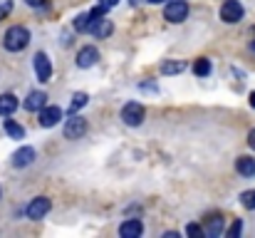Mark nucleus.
Instances as JSON below:
<instances>
[{
	"label": "nucleus",
	"instance_id": "nucleus-30",
	"mask_svg": "<svg viewBox=\"0 0 255 238\" xmlns=\"http://www.w3.org/2000/svg\"><path fill=\"white\" fill-rule=\"evenodd\" d=\"M251 47L255 50V27H253V42H251Z\"/></svg>",
	"mask_w": 255,
	"mask_h": 238
},
{
	"label": "nucleus",
	"instance_id": "nucleus-18",
	"mask_svg": "<svg viewBox=\"0 0 255 238\" xmlns=\"http://www.w3.org/2000/svg\"><path fill=\"white\" fill-rule=\"evenodd\" d=\"M92 22H94L92 12H82V15L75 17V30H77V32H89V30H92Z\"/></svg>",
	"mask_w": 255,
	"mask_h": 238
},
{
	"label": "nucleus",
	"instance_id": "nucleus-7",
	"mask_svg": "<svg viewBox=\"0 0 255 238\" xmlns=\"http://www.w3.org/2000/svg\"><path fill=\"white\" fill-rule=\"evenodd\" d=\"M60 119H62V109H60V107H55V104H52V107H47V104H45V107L40 109V119H37V122H40V127L50 129V127H55Z\"/></svg>",
	"mask_w": 255,
	"mask_h": 238
},
{
	"label": "nucleus",
	"instance_id": "nucleus-28",
	"mask_svg": "<svg viewBox=\"0 0 255 238\" xmlns=\"http://www.w3.org/2000/svg\"><path fill=\"white\" fill-rule=\"evenodd\" d=\"M7 10H10V2H5V5H0V17H2V15H5Z\"/></svg>",
	"mask_w": 255,
	"mask_h": 238
},
{
	"label": "nucleus",
	"instance_id": "nucleus-6",
	"mask_svg": "<svg viewBox=\"0 0 255 238\" xmlns=\"http://www.w3.org/2000/svg\"><path fill=\"white\" fill-rule=\"evenodd\" d=\"M62 132H65V139H82V134L87 132V119L72 114V119H67Z\"/></svg>",
	"mask_w": 255,
	"mask_h": 238
},
{
	"label": "nucleus",
	"instance_id": "nucleus-15",
	"mask_svg": "<svg viewBox=\"0 0 255 238\" xmlns=\"http://www.w3.org/2000/svg\"><path fill=\"white\" fill-rule=\"evenodd\" d=\"M236 169H238V174H241V176L251 179V176H255V159L253 157H238Z\"/></svg>",
	"mask_w": 255,
	"mask_h": 238
},
{
	"label": "nucleus",
	"instance_id": "nucleus-23",
	"mask_svg": "<svg viewBox=\"0 0 255 238\" xmlns=\"http://www.w3.org/2000/svg\"><path fill=\"white\" fill-rule=\"evenodd\" d=\"M241 234H243V221L238 219V221L228 229V238H236V236H241Z\"/></svg>",
	"mask_w": 255,
	"mask_h": 238
},
{
	"label": "nucleus",
	"instance_id": "nucleus-5",
	"mask_svg": "<svg viewBox=\"0 0 255 238\" xmlns=\"http://www.w3.org/2000/svg\"><path fill=\"white\" fill-rule=\"evenodd\" d=\"M164 17L169 22H183L188 17V2L186 0H171L164 7Z\"/></svg>",
	"mask_w": 255,
	"mask_h": 238
},
{
	"label": "nucleus",
	"instance_id": "nucleus-8",
	"mask_svg": "<svg viewBox=\"0 0 255 238\" xmlns=\"http://www.w3.org/2000/svg\"><path fill=\"white\" fill-rule=\"evenodd\" d=\"M35 75L40 82H47L52 77V65H50V57L45 52H37L35 55Z\"/></svg>",
	"mask_w": 255,
	"mask_h": 238
},
{
	"label": "nucleus",
	"instance_id": "nucleus-17",
	"mask_svg": "<svg viewBox=\"0 0 255 238\" xmlns=\"http://www.w3.org/2000/svg\"><path fill=\"white\" fill-rule=\"evenodd\" d=\"M183 70H186V62H181V60H166V62H161V75H164V77L181 75Z\"/></svg>",
	"mask_w": 255,
	"mask_h": 238
},
{
	"label": "nucleus",
	"instance_id": "nucleus-27",
	"mask_svg": "<svg viewBox=\"0 0 255 238\" xmlns=\"http://www.w3.org/2000/svg\"><path fill=\"white\" fill-rule=\"evenodd\" d=\"M117 2H119V0H102V5H104V7H114Z\"/></svg>",
	"mask_w": 255,
	"mask_h": 238
},
{
	"label": "nucleus",
	"instance_id": "nucleus-29",
	"mask_svg": "<svg viewBox=\"0 0 255 238\" xmlns=\"http://www.w3.org/2000/svg\"><path fill=\"white\" fill-rule=\"evenodd\" d=\"M251 107L255 109V92H251Z\"/></svg>",
	"mask_w": 255,
	"mask_h": 238
},
{
	"label": "nucleus",
	"instance_id": "nucleus-3",
	"mask_svg": "<svg viewBox=\"0 0 255 238\" xmlns=\"http://www.w3.org/2000/svg\"><path fill=\"white\" fill-rule=\"evenodd\" d=\"M50 199L47 196H37V199H32L30 204H27V209H25V216L30 219V221H40V219H45L47 216V211H50Z\"/></svg>",
	"mask_w": 255,
	"mask_h": 238
},
{
	"label": "nucleus",
	"instance_id": "nucleus-20",
	"mask_svg": "<svg viewBox=\"0 0 255 238\" xmlns=\"http://www.w3.org/2000/svg\"><path fill=\"white\" fill-rule=\"evenodd\" d=\"M193 75H196V77H208V75H211V60H206V57L196 60V62H193Z\"/></svg>",
	"mask_w": 255,
	"mask_h": 238
},
{
	"label": "nucleus",
	"instance_id": "nucleus-19",
	"mask_svg": "<svg viewBox=\"0 0 255 238\" xmlns=\"http://www.w3.org/2000/svg\"><path fill=\"white\" fill-rule=\"evenodd\" d=\"M2 127H5V132L10 134V139H22V137H25V129H22L17 122H12V119H5Z\"/></svg>",
	"mask_w": 255,
	"mask_h": 238
},
{
	"label": "nucleus",
	"instance_id": "nucleus-11",
	"mask_svg": "<svg viewBox=\"0 0 255 238\" xmlns=\"http://www.w3.org/2000/svg\"><path fill=\"white\" fill-rule=\"evenodd\" d=\"M35 161V149L32 147H22V149H17L15 154H12V166L15 169H25V166H30Z\"/></svg>",
	"mask_w": 255,
	"mask_h": 238
},
{
	"label": "nucleus",
	"instance_id": "nucleus-24",
	"mask_svg": "<svg viewBox=\"0 0 255 238\" xmlns=\"http://www.w3.org/2000/svg\"><path fill=\"white\" fill-rule=\"evenodd\" d=\"M186 234H188V236H203L206 231H203L198 224H188V226H186Z\"/></svg>",
	"mask_w": 255,
	"mask_h": 238
},
{
	"label": "nucleus",
	"instance_id": "nucleus-25",
	"mask_svg": "<svg viewBox=\"0 0 255 238\" xmlns=\"http://www.w3.org/2000/svg\"><path fill=\"white\" fill-rule=\"evenodd\" d=\"M248 147L255 152V129H251V134H248Z\"/></svg>",
	"mask_w": 255,
	"mask_h": 238
},
{
	"label": "nucleus",
	"instance_id": "nucleus-13",
	"mask_svg": "<svg viewBox=\"0 0 255 238\" xmlns=\"http://www.w3.org/2000/svg\"><path fill=\"white\" fill-rule=\"evenodd\" d=\"M112 30H114V25H112V20H107V17H99V20L92 22V32H94V37H99V40H107V37L112 35Z\"/></svg>",
	"mask_w": 255,
	"mask_h": 238
},
{
	"label": "nucleus",
	"instance_id": "nucleus-10",
	"mask_svg": "<svg viewBox=\"0 0 255 238\" xmlns=\"http://www.w3.org/2000/svg\"><path fill=\"white\" fill-rule=\"evenodd\" d=\"M141 234H144V224L139 219H129L119 226V236L122 238H139Z\"/></svg>",
	"mask_w": 255,
	"mask_h": 238
},
{
	"label": "nucleus",
	"instance_id": "nucleus-21",
	"mask_svg": "<svg viewBox=\"0 0 255 238\" xmlns=\"http://www.w3.org/2000/svg\"><path fill=\"white\" fill-rule=\"evenodd\" d=\"M85 104H87V94H85V92H77V94L72 97L70 112H72V114H77V112H80V107H85Z\"/></svg>",
	"mask_w": 255,
	"mask_h": 238
},
{
	"label": "nucleus",
	"instance_id": "nucleus-31",
	"mask_svg": "<svg viewBox=\"0 0 255 238\" xmlns=\"http://www.w3.org/2000/svg\"><path fill=\"white\" fill-rule=\"evenodd\" d=\"M146 2H164V0H146Z\"/></svg>",
	"mask_w": 255,
	"mask_h": 238
},
{
	"label": "nucleus",
	"instance_id": "nucleus-16",
	"mask_svg": "<svg viewBox=\"0 0 255 238\" xmlns=\"http://www.w3.org/2000/svg\"><path fill=\"white\" fill-rule=\"evenodd\" d=\"M17 109V97L15 94H0V117H10Z\"/></svg>",
	"mask_w": 255,
	"mask_h": 238
},
{
	"label": "nucleus",
	"instance_id": "nucleus-26",
	"mask_svg": "<svg viewBox=\"0 0 255 238\" xmlns=\"http://www.w3.org/2000/svg\"><path fill=\"white\" fill-rule=\"evenodd\" d=\"M25 2H27V5H30V7H40V5H42V2H45V0H25Z\"/></svg>",
	"mask_w": 255,
	"mask_h": 238
},
{
	"label": "nucleus",
	"instance_id": "nucleus-9",
	"mask_svg": "<svg viewBox=\"0 0 255 238\" xmlns=\"http://www.w3.org/2000/svg\"><path fill=\"white\" fill-rule=\"evenodd\" d=\"M97 60H99V52H97V47H92V45H85V47L77 52V67H82V70L94 67Z\"/></svg>",
	"mask_w": 255,
	"mask_h": 238
},
{
	"label": "nucleus",
	"instance_id": "nucleus-1",
	"mask_svg": "<svg viewBox=\"0 0 255 238\" xmlns=\"http://www.w3.org/2000/svg\"><path fill=\"white\" fill-rule=\"evenodd\" d=\"M2 45H5V50H10V52L25 50V47L30 45V30L22 27V25L7 27V32H5V37H2Z\"/></svg>",
	"mask_w": 255,
	"mask_h": 238
},
{
	"label": "nucleus",
	"instance_id": "nucleus-4",
	"mask_svg": "<svg viewBox=\"0 0 255 238\" xmlns=\"http://www.w3.org/2000/svg\"><path fill=\"white\" fill-rule=\"evenodd\" d=\"M243 15H246V10H243V5H241L238 0H226V2L221 5V20L228 22V25L241 22Z\"/></svg>",
	"mask_w": 255,
	"mask_h": 238
},
{
	"label": "nucleus",
	"instance_id": "nucleus-14",
	"mask_svg": "<svg viewBox=\"0 0 255 238\" xmlns=\"http://www.w3.org/2000/svg\"><path fill=\"white\" fill-rule=\"evenodd\" d=\"M223 226H226V221H223V216H213V219H208V224L203 226V231H206V236L211 238H218L223 234Z\"/></svg>",
	"mask_w": 255,
	"mask_h": 238
},
{
	"label": "nucleus",
	"instance_id": "nucleus-12",
	"mask_svg": "<svg viewBox=\"0 0 255 238\" xmlns=\"http://www.w3.org/2000/svg\"><path fill=\"white\" fill-rule=\"evenodd\" d=\"M45 102H47V94L40 92V89H35V92L27 94V99H25V109H27V112H40V109L45 107Z\"/></svg>",
	"mask_w": 255,
	"mask_h": 238
},
{
	"label": "nucleus",
	"instance_id": "nucleus-22",
	"mask_svg": "<svg viewBox=\"0 0 255 238\" xmlns=\"http://www.w3.org/2000/svg\"><path fill=\"white\" fill-rule=\"evenodd\" d=\"M241 204L246 209H255V191H243L241 194Z\"/></svg>",
	"mask_w": 255,
	"mask_h": 238
},
{
	"label": "nucleus",
	"instance_id": "nucleus-2",
	"mask_svg": "<svg viewBox=\"0 0 255 238\" xmlns=\"http://www.w3.org/2000/svg\"><path fill=\"white\" fill-rule=\"evenodd\" d=\"M144 107L139 104V102H127L124 104V109H122V122L127 124V127H139L141 122H144Z\"/></svg>",
	"mask_w": 255,
	"mask_h": 238
}]
</instances>
